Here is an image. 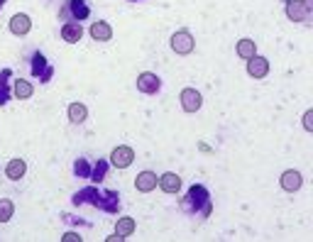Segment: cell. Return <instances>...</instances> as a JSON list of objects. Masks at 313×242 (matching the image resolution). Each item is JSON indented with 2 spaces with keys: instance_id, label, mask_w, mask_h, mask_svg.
<instances>
[{
  "instance_id": "cell-16",
  "label": "cell",
  "mask_w": 313,
  "mask_h": 242,
  "mask_svg": "<svg viewBox=\"0 0 313 242\" xmlns=\"http://www.w3.org/2000/svg\"><path fill=\"white\" fill-rule=\"evenodd\" d=\"M237 54L242 56V59H252L255 56V42L252 39H242V42L237 44Z\"/></svg>"
},
{
  "instance_id": "cell-11",
  "label": "cell",
  "mask_w": 313,
  "mask_h": 242,
  "mask_svg": "<svg viewBox=\"0 0 313 242\" xmlns=\"http://www.w3.org/2000/svg\"><path fill=\"white\" fill-rule=\"evenodd\" d=\"M286 15H289V20H294V22H303L306 20V15H308V8H303L301 3L289 0V5H286Z\"/></svg>"
},
{
  "instance_id": "cell-22",
  "label": "cell",
  "mask_w": 313,
  "mask_h": 242,
  "mask_svg": "<svg viewBox=\"0 0 313 242\" xmlns=\"http://www.w3.org/2000/svg\"><path fill=\"white\" fill-rule=\"evenodd\" d=\"M76 171H81V174H86V164H83V162H78V164H76Z\"/></svg>"
},
{
  "instance_id": "cell-3",
  "label": "cell",
  "mask_w": 313,
  "mask_h": 242,
  "mask_svg": "<svg viewBox=\"0 0 313 242\" xmlns=\"http://www.w3.org/2000/svg\"><path fill=\"white\" fill-rule=\"evenodd\" d=\"M132 159H135V152L130 147H118V149H113V154H110V162L118 166V169H127V166L132 164Z\"/></svg>"
},
{
  "instance_id": "cell-17",
  "label": "cell",
  "mask_w": 313,
  "mask_h": 242,
  "mask_svg": "<svg viewBox=\"0 0 313 242\" xmlns=\"http://www.w3.org/2000/svg\"><path fill=\"white\" fill-rule=\"evenodd\" d=\"M12 203L10 201H8V198H3V201H0V223H8V220L12 218Z\"/></svg>"
},
{
  "instance_id": "cell-21",
  "label": "cell",
  "mask_w": 313,
  "mask_h": 242,
  "mask_svg": "<svg viewBox=\"0 0 313 242\" xmlns=\"http://www.w3.org/2000/svg\"><path fill=\"white\" fill-rule=\"evenodd\" d=\"M64 242H81V237H78L76 232H69L66 237H64Z\"/></svg>"
},
{
  "instance_id": "cell-20",
  "label": "cell",
  "mask_w": 313,
  "mask_h": 242,
  "mask_svg": "<svg viewBox=\"0 0 313 242\" xmlns=\"http://www.w3.org/2000/svg\"><path fill=\"white\" fill-rule=\"evenodd\" d=\"M74 12H76V15H81V17H83V15H88V10L81 5V0H74Z\"/></svg>"
},
{
  "instance_id": "cell-19",
  "label": "cell",
  "mask_w": 313,
  "mask_h": 242,
  "mask_svg": "<svg viewBox=\"0 0 313 242\" xmlns=\"http://www.w3.org/2000/svg\"><path fill=\"white\" fill-rule=\"evenodd\" d=\"M303 127L308 132L313 130V110H306V115H303Z\"/></svg>"
},
{
  "instance_id": "cell-12",
  "label": "cell",
  "mask_w": 313,
  "mask_h": 242,
  "mask_svg": "<svg viewBox=\"0 0 313 242\" xmlns=\"http://www.w3.org/2000/svg\"><path fill=\"white\" fill-rule=\"evenodd\" d=\"M91 34H93V39H98V42H108L113 37V30H110V25H105V22H93Z\"/></svg>"
},
{
  "instance_id": "cell-7",
  "label": "cell",
  "mask_w": 313,
  "mask_h": 242,
  "mask_svg": "<svg viewBox=\"0 0 313 242\" xmlns=\"http://www.w3.org/2000/svg\"><path fill=\"white\" fill-rule=\"evenodd\" d=\"M135 186H137V191H142V193H149V191L156 186V174H152V171H142V174L137 176Z\"/></svg>"
},
{
  "instance_id": "cell-2",
  "label": "cell",
  "mask_w": 313,
  "mask_h": 242,
  "mask_svg": "<svg viewBox=\"0 0 313 242\" xmlns=\"http://www.w3.org/2000/svg\"><path fill=\"white\" fill-rule=\"evenodd\" d=\"M181 105H184L186 113H196L201 108V93L193 91V88H184L181 91Z\"/></svg>"
},
{
  "instance_id": "cell-6",
  "label": "cell",
  "mask_w": 313,
  "mask_h": 242,
  "mask_svg": "<svg viewBox=\"0 0 313 242\" xmlns=\"http://www.w3.org/2000/svg\"><path fill=\"white\" fill-rule=\"evenodd\" d=\"M137 88H140L142 93H156L159 78H156L154 74H140V78H137Z\"/></svg>"
},
{
  "instance_id": "cell-14",
  "label": "cell",
  "mask_w": 313,
  "mask_h": 242,
  "mask_svg": "<svg viewBox=\"0 0 313 242\" xmlns=\"http://www.w3.org/2000/svg\"><path fill=\"white\" fill-rule=\"evenodd\" d=\"M86 115H88L86 105H81V103L69 105V118H71V122H83V120H86Z\"/></svg>"
},
{
  "instance_id": "cell-15",
  "label": "cell",
  "mask_w": 313,
  "mask_h": 242,
  "mask_svg": "<svg viewBox=\"0 0 313 242\" xmlns=\"http://www.w3.org/2000/svg\"><path fill=\"white\" fill-rule=\"evenodd\" d=\"M135 232V220L132 218H120L118 220V235L120 237H127Z\"/></svg>"
},
{
  "instance_id": "cell-10",
  "label": "cell",
  "mask_w": 313,
  "mask_h": 242,
  "mask_svg": "<svg viewBox=\"0 0 313 242\" xmlns=\"http://www.w3.org/2000/svg\"><path fill=\"white\" fill-rule=\"evenodd\" d=\"M30 27H32V22H30V17H27V15H15V17L10 20L12 34H27V32H30Z\"/></svg>"
},
{
  "instance_id": "cell-5",
  "label": "cell",
  "mask_w": 313,
  "mask_h": 242,
  "mask_svg": "<svg viewBox=\"0 0 313 242\" xmlns=\"http://www.w3.org/2000/svg\"><path fill=\"white\" fill-rule=\"evenodd\" d=\"M281 188L289 191V193L299 191L301 188V174L299 171H284V176H281Z\"/></svg>"
},
{
  "instance_id": "cell-13",
  "label": "cell",
  "mask_w": 313,
  "mask_h": 242,
  "mask_svg": "<svg viewBox=\"0 0 313 242\" xmlns=\"http://www.w3.org/2000/svg\"><path fill=\"white\" fill-rule=\"evenodd\" d=\"M25 171H27V164H25L23 159H12L10 164H8V169H5V174L10 176L12 181H17V179H23Z\"/></svg>"
},
{
  "instance_id": "cell-18",
  "label": "cell",
  "mask_w": 313,
  "mask_h": 242,
  "mask_svg": "<svg viewBox=\"0 0 313 242\" xmlns=\"http://www.w3.org/2000/svg\"><path fill=\"white\" fill-rule=\"evenodd\" d=\"M15 96H17V98H30V96H32V86H30L27 81H17V83H15Z\"/></svg>"
},
{
  "instance_id": "cell-9",
  "label": "cell",
  "mask_w": 313,
  "mask_h": 242,
  "mask_svg": "<svg viewBox=\"0 0 313 242\" xmlns=\"http://www.w3.org/2000/svg\"><path fill=\"white\" fill-rule=\"evenodd\" d=\"M81 34H83V30H81V25L78 22H69V25H64L61 27V37H64V42L74 44L81 39Z\"/></svg>"
},
{
  "instance_id": "cell-1",
  "label": "cell",
  "mask_w": 313,
  "mask_h": 242,
  "mask_svg": "<svg viewBox=\"0 0 313 242\" xmlns=\"http://www.w3.org/2000/svg\"><path fill=\"white\" fill-rule=\"evenodd\" d=\"M171 49L176 54H191L193 52V37L189 32H176L171 37Z\"/></svg>"
},
{
  "instance_id": "cell-23",
  "label": "cell",
  "mask_w": 313,
  "mask_h": 242,
  "mask_svg": "<svg viewBox=\"0 0 313 242\" xmlns=\"http://www.w3.org/2000/svg\"><path fill=\"white\" fill-rule=\"evenodd\" d=\"M301 5H303V8H308V10H311V8H313V0H301Z\"/></svg>"
},
{
  "instance_id": "cell-8",
  "label": "cell",
  "mask_w": 313,
  "mask_h": 242,
  "mask_svg": "<svg viewBox=\"0 0 313 242\" xmlns=\"http://www.w3.org/2000/svg\"><path fill=\"white\" fill-rule=\"evenodd\" d=\"M156 181H159L162 191H167V193H176V191L181 188V179L176 174H171V171H169V174H164L162 179H156Z\"/></svg>"
},
{
  "instance_id": "cell-4",
  "label": "cell",
  "mask_w": 313,
  "mask_h": 242,
  "mask_svg": "<svg viewBox=\"0 0 313 242\" xmlns=\"http://www.w3.org/2000/svg\"><path fill=\"white\" fill-rule=\"evenodd\" d=\"M247 71H250V76L264 78V76H267V71H269V61L255 54L252 59H250V64H247Z\"/></svg>"
},
{
  "instance_id": "cell-24",
  "label": "cell",
  "mask_w": 313,
  "mask_h": 242,
  "mask_svg": "<svg viewBox=\"0 0 313 242\" xmlns=\"http://www.w3.org/2000/svg\"><path fill=\"white\" fill-rule=\"evenodd\" d=\"M3 3H5V0H0V5H3Z\"/></svg>"
}]
</instances>
